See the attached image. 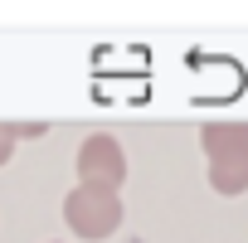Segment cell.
<instances>
[{
    "instance_id": "obj_1",
    "label": "cell",
    "mask_w": 248,
    "mask_h": 243,
    "mask_svg": "<svg viewBox=\"0 0 248 243\" xmlns=\"http://www.w3.org/2000/svg\"><path fill=\"white\" fill-rule=\"evenodd\" d=\"M200 146L209 161V185L219 195H243L248 190V122H204Z\"/></svg>"
},
{
    "instance_id": "obj_2",
    "label": "cell",
    "mask_w": 248,
    "mask_h": 243,
    "mask_svg": "<svg viewBox=\"0 0 248 243\" xmlns=\"http://www.w3.org/2000/svg\"><path fill=\"white\" fill-rule=\"evenodd\" d=\"M63 224H68L78 238H88V243L112 238V233H117V224H122V199H117V195H107V190L73 185V190H68V199H63Z\"/></svg>"
},
{
    "instance_id": "obj_3",
    "label": "cell",
    "mask_w": 248,
    "mask_h": 243,
    "mask_svg": "<svg viewBox=\"0 0 248 243\" xmlns=\"http://www.w3.org/2000/svg\"><path fill=\"white\" fill-rule=\"evenodd\" d=\"M78 185H88V190H107V195H117L122 190V180H127V151H122V141L117 137H107V132H93L83 146H78Z\"/></svg>"
},
{
    "instance_id": "obj_4",
    "label": "cell",
    "mask_w": 248,
    "mask_h": 243,
    "mask_svg": "<svg viewBox=\"0 0 248 243\" xmlns=\"http://www.w3.org/2000/svg\"><path fill=\"white\" fill-rule=\"evenodd\" d=\"M15 156V132H10V122H0V166H10Z\"/></svg>"
}]
</instances>
